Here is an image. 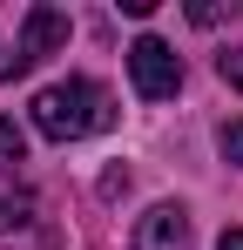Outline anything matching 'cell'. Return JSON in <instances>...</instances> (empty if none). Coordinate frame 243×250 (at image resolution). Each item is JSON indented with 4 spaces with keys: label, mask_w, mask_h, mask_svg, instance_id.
Instances as JSON below:
<instances>
[{
    "label": "cell",
    "mask_w": 243,
    "mask_h": 250,
    "mask_svg": "<svg viewBox=\"0 0 243 250\" xmlns=\"http://www.w3.org/2000/svg\"><path fill=\"white\" fill-rule=\"evenodd\" d=\"M189 21H196V27H223V21H237V0H196Z\"/></svg>",
    "instance_id": "obj_7"
},
{
    "label": "cell",
    "mask_w": 243,
    "mask_h": 250,
    "mask_svg": "<svg viewBox=\"0 0 243 250\" xmlns=\"http://www.w3.org/2000/svg\"><path fill=\"white\" fill-rule=\"evenodd\" d=\"M216 75L230 88H243V47H230V54H216Z\"/></svg>",
    "instance_id": "obj_9"
},
{
    "label": "cell",
    "mask_w": 243,
    "mask_h": 250,
    "mask_svg": "<svg viewBox=\"0 0 243 250\" xmlns=\"http://www.w3.org/2000/svg\"><path fill=\"white\" fill-rule=\"evenodd\" d=\"M135 250H189V209L182 203H156L135 223Z\"/></svg>",
    "instance_id": "obj_4"
},
{
    "label": "cell",
    "mask_w": 243,
    "mask_h": 250,
    "mask_svg": "<svg viewBox=\"0 0 243 250\" xmlns=\"http://www.w3.org/2000/svg\"><path fill=\"white\" fill-rule=\"evenodd\" d=\"M54 47H68V14H61V7H47V0H34V7H27V21H20V34H14V54H0V82L34 75Z\"/></svg>",
    "instance_id": "obj_2"
},
{
    "label": "cell",
    "mask_w": 243,
    "mask_h": 250,
    "mask_svg": "<svg viewBox=\"0 0 243 250\" xmlns=\"http://www.w3.org/2000/svg\"><path fill=\"white\" fill-rule=\"evenodd\" d=\"M20 156H27V128L14 122V115H0V169L14 176V163H20Z\"/></svg>",
    "instance_id": "obj_6"
},
{
    "label": "cell",
    "mask_w": 243,
    "mask_h": 250,
    "mask_svg": "<svg viewBox=\"0 0 243 250\" xmlns=\"http://www.w3.org/2000/svg\"><path fill=\"white\" fill-rule=\"evenodd\" d=\"M27 223H34V196L0 169V237H7V230H27Z\"/></svg>",
    "instance_id": "obj_5"
},
{
    "label": "cell",
    "mask_w": 243,
    "mask_h": 250,
    "mask_svg": "<svg viewBox=\"0 0 243 250\" xmlns=\"http://www.w3.org/2000/svg\"><path fill=\"white\" fill-rule=\"evenodd\" d=\"M128 82H135L142 102H169L182 88V54L162 41V34H142V41L128 47Z\"/></svg>",
    "instance_id": "obj_3"
},
{
    "label": "cell",
    "mask_w": 243,
    "mask_h": 250,
    "mask_svg": "<svg viewBox=\"0 0 243 250\" xmlns=\"http://www.w3.org/2000/svg\"><path fill=\"white\" fill-rule=\"evenodd\" d=\"M216 250H243V230H223V244Z\"/></svg>",
    "instance_id": "obj_10"
},
{
    "label": "cell",
    "mask_w": 243,
    "mask_h": 250,
    "mask_svg": "<svg viewBox=\"0 0 243 250\" xmlns=\"http://www.w3.org/2000/svg\"><path fill=\"white\" fill-rule=\"evenodd\" d=\"M216 149H223V163L243 169V122H223V128H216Z\"/></svg>",
    "instance_id": "obj_8"
},
{
    "label": "cell",
    "mask_w": 243,
    "mask_h": 250,
    "mask_svg": "<svg viewBox=\"0 0 243 250\" xmlns=\"http://www.w3.org/2000/svg\"><path fill=\"white\" fill-rule=\"evenodd\" d=\"M27 115L47 142H81V135H101V128L115 122V102H108V88L88 82V75H68V82L40 88L34 102H27Z\"/></svg>",
    "instance_id": "obj_1"
}]
</instances>
